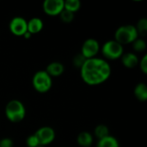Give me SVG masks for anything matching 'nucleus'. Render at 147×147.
<instances>
[{
  "label": "nucleus",
  "mask_w": 147,
  "mask_h": 147,
  "mask_svg": "<svg viewBox=\"0 0 147 147\" xmlns=\"http://www.w3.org/2000/svg\"><path fill=\"white\" fill-rule=\"evenodd\" d=\"M83 81L90 86L99 85L107 81L111 75V66L103 59L92 58L86 59L80 68Z\"/></svg>",
  "instance_id": "obj_1"
},
{
  "label": "nucleus",
  "mask_w": 147,
  "mask_h": 147,
  "mask_svg": "<svg viewBox=\"0 0 147 147\" xmlns=\"http://www.w3.org/2000/svg\"><path fill=\"white\" fill-rule=\"evenodd\" d=\"M25 115L26 109L21 101L11 100L7 103L5 107V116L9 121L18 123L25 118Z\"/></svg>",
  "instance_id": "obj_2"
},
{
  "label": "nucleus",
  "mask_w": 147,
  "mask_h": 147,
  "mask_svg": "<svg viewBox=\"0 0 147 147\" xmlns=\"http://www.w3.org/2000/svg\"><path fill=\"white\" fill-rule=\"evenodd\" d=\"M137 38H139L137 29L135 26L131 24L119 27L115 34V40L121 45L133 43Z\"/></svg>",
  "instance_id": "obj_3"
},
{
  "label": "nucleus",
  "mask_w": 147,
  "mask_h": 147,
  "mask_svg": "<svg viewBox=\"0 0 147 147\" xmlns=\"http://www.w3.org/2000/svg\"><path fill=\"white\" fill-rule=\"evenodd\" d=\"M34 89L39 93H46L49 91L53 85L52 78L46 72V71H37L32 79Z\"/></svg>",
  "instance_id": "obj_4"
},
{
  "label": "nucleus",
  "mask_w": 147,
  "mask_h": 147,
  "mask_svg": "<svg viewBox=\"0 0 147 147\" xmlns=\"http://www.w3.org/2000/svg\"><path fill=\"white\" fill-rule=\"evenodd\" d=\"M102 55L110 60H115L121 58L123 55V47L115 40L106 41L100 49Z\"/></svg>",
  "instance_id": "obj_5"
},
{
  "label": "nucleus",
  "mask_w": 147,
  "mask_h": 147,
  "mask_svg": "<svg viewBox=\"0 0 147 147\" xmlns=\"http://www.w3.org/2000/svg\"><path fill=\"white\" fill-rule=\"evenodd\" d=\"M100 49L101 48H100L99 42L96 39L90 38V39H87L83 43V46H82L81 53H80L86 59H89L95 58L98 54Z\"/></svg>",
  "instance_id": "obj_6"
},
{
  "label": "nucleus",
  "mask_w": 147,
  "mask_h": 147,
  "mask_svg": "<svg viewBox=\"0 0 147 147\" xmlns=\"http://www.w3.org/2000/svg\"><path fill=\"white\" fill-rule=\"evenodd\" d=\"M34 134L38 139L40 146H42L51 144L55 139V132L51 127H42L39 128Z\"/></svg>",
  "instance_id": "obj_7"
},
{
  "label": "nucleus",
  "mask_w": 147,
  "mask_h": 147,
  "mask_svg": "<svg viewBox=\"0 0 147 147\" xmlns=\"http://www.w3.org/2000/svg\"><path fill=\"white\" fill-rule=\"evenodd\" d=\"M10 32L16 36H23L28 32V22L21 16H16L11 19L9 24Z\"/></svg>",
  "instance_id": "obj_8"
},
{
  "label": "nucleus",
  "mask_w": 147,
  "mask_h": 147,
  "mask_svg": "<svg viewBox=\"0 0 147 147\" xmlns=\"http://www.w3.org/2000/svg\"><path fill=\"white\" fill-rule=\"evenodd\" d=\"M64 0H46L43 3V10L50 16H59L64 9Z\"/></svg>",
  "instance_id": "obj_9"
},
{
  "label": "nucleus",
  "mask_w": 147,
  "mask_h": 147,
  "mask_svg": "<svg viewBox=\"0 0 147 147\" xmlns=\"http://www.w3.org/2000/svg\"><path fill=\"white\" fill-rule=\"evenodd\" d=\"M65 71V66L62 63L54 61L50 63L46 69V72L51 77V78H56L59 77L63 74Z\"/></svg>",
  "instance_id": "obj_10"
},
{
  "label": "nucleus",
  "mask_w": 147,
  "mask_h": 147,
  "mask_svg": "<svg viewBox=\"0 0 147 147\" xmlns=\"http://www.w3.org/2000/svg\"><path fill=\"white\" fill-rule=\"evenodd\" d=\"M43 22L39 17H33L28 22V32L31 34L40 33L43 28Z\"/></svg>",
  "instance_id": "obj_11"
},
{
  "label": "nucleus",
  "mask_w": 147,
  "mask_h": 147,
  "mask_svg": "<svg viewBox=\"0 0 147 147\" xmlns=\"http://www.w3.org/2000/svg\"><path fill=\"white\" fill-rule=\"evenodd\" d=\"M121 62L125 67L132 69L139 64V58L134 53H127L121 56Z\"/></svg>",
  "instance_id": "obj_12"
},
{
  "label": "nucleus",
  "mask_w": 147,
  "mask_h": 147,
  "mask_svg": "<svg viewBox=\"0 0 147 147\" xmlns=\"http://www.w3.org/2000/svg\"><path fill=\"white\" fill-rule=\"evenodd\" d=\"M77 142L81 147H90L93 143V137L89 132H82L78 135Z\"/></svg>",
  "instance_id": "obj_13"
},
{
  "label": "nucleus",
  "mask_w": 147,
  "mask_h": 147,
  "mask_svg": "<svg viewBox=\"0 0 147 147\" xmlns=\"http://www.w3.org/2000/svg\"><path fill=\"white\" fill-rule=\"evenodd\" d=\"M96 147H120V144L115 137L109 135L101 140H98Z\"/></svg>",
  "instance_id": "obj_14"
},
{
  "label": "nucleus",
  "mask_w": 147,
  "mask_h": 147,
  "mask_svg": "<svg viewBox=\"0 0 147 147\" xmlns=\"http://www.w3.org/2000/svg\"><path fill=\"white\" fill-rule=\"evenodd\" d=\"M134 95L136 98L140 102H146L147 100V86L144 83L138 84L134 88Z\"/></svg>",
  "instance_id": "obj_15"
},
{
  "label": "nucleus",
  "mask_w": 147,
  "mask_h": 147,
  "mask_svg": "<svg viewBox=\"0 0 147 147\" xmlns=\"http://www.w3.org/2000/svg\"><path fill=\"white\" fill-rule=\"evenodd\" d=\"M81 7V3L79 0H66L64 2V9L71 13L77 12Z\"/></svg>",
  "instance_id": "obj_16"
},
{
  "label": "nucleus",
  "mask_w": 147,
  "mask_h": 147,
  "mask_svg": "<svg viewBox=\"0 0 147 147\" xmlns=\"http://www.w3.org/2000/svg\"><path fill=\"white\" fill-rule=\"evenodd\" d=\"M94 134H95V136L98 140H101V139L109 135V130L106 125L100 124V125H97L96 127V128L94 130Z\"/></svg>",
  "instance_id": "obj_17"
},
{
  "label": "nucleus",
  "mask_w": 147,
  "mask_h": 147,
  "mask_svg": "<svg viewBox=\"0 0 147 147\" xmlns=\"http://www.w3.org/2000/svg\"><path fill=\"white\" fill-rule=\"evenodd\" d=\"M138 34L141 36H146L147 34V19L141 18L139 20L137 25L135 26Z\"/></svg>",
  "instance_id": "obj_18"
},
{
  "label": "nucleus",
  "mask_w": 147,
  "mask_h": 147,
  "mask_svg": "<svg viewBox=\"0 0 147 147\" xmlns=\"http://www.w3.org/2000/svg\"><path fill=\"white\" fill-rule=\"evenodd\" d=\"M133 47L134 50L139 53H141L146 50V42L143 38H137L133 42Z\"/></svg>",
  "instance_id": "obj_19"
},
{
  "label": "nucleus",
  "mask_w": 147,
  "mask_h": 147,
  "mask_svg": "<svg viewBox=\"0 0 147 147\" xmlns=\"http://www.w3.org/2000/svg\"><path fill=\"white\" fill-rule=\"evenodd\" d=\"M59 16H60L61 21L63 22H65V23H70L74 19V14L71 13V12H70V11H68V10H65V9L59 14Z\"/></svg>",
  "instance_id": "obj_20"
},
{
  "label": "nucleus",
  "mask_w": 147,
  "mask_h": 147,
  "mask_svg": "<svg viewBox=\"0 0 147 147\" xmlns=\"http://www.w3.org/2000/svg\"><path fill=\"white\" fill-rule=\"evenodd\" d=\"M85 60H86V59L81 53H78L73 58V65L76 68L80 69L83 66V65L84 64Z\"/></svg>",
  "instance_id": "obj_21"
},
{
  "label": "nucleus",
  "mask_w": 147,
  "mask_h": 147,
  "mask_svg": "<svg viewBox=\"0 0 147 147\" xmlns=\"http://www.w3.org/2000/svg\"><path fill=\"white\" fill-rule=\"evenodd\" d=\"M26 144H27V146L28 147H37L40 146L39 144V141H38V139L37 137L35 136V134H32V135H29L27 140H26Z\"/></svg>",
  "instance_id": "obj_22"
},
{
  "label": "nucleus",
  "mask_w": 147,
  "mask_h": 147,
  "mask_svg": "<svg viewBox=\"0 0 147 147\" xmlns=\"http://www.w3.org/2000/svg\"><path fill=\"white\" fill-rule=\"evenodd\" d=\"M140 67L144 74H147V55H144L143 58L141 59L140 63Z\"/></svg>",
  "instance_id": "obj_23"
},
{
  "label": "nucleus",
  "mask_w": 147,
  "mask_h": 147,
  "mask_svg": "<svg viewBox=\"0 0 147 147\" xmlns=\"http://www.w3.org/2000/svg\"><path fill=\"white\" fill-rule=\"evenodd\" d=\"M14 143L11 139L9 138H4L0 140V147H13Z\"/></svg>",
  "instance_id": "obj_24"
},
{
  "label": "nucleus",
  "mask_w": 147,
  "mask_h": 147,
  "mask_svg": "<svg viewBox=\"0 0 147 147\" xmlns=\"http://www.w3.org/2000/svg\"><path fill=\"white\" fill-rule=\"evenodd\" d=\"M31 34L29 33V32H26L25 34H24V35H23V37L25 38V39H29V38H31Z\"/></svg>",
  "instance_id": "obj_25"
},
{
  "label": "nucleus",
  "mask_w": 147,
  "mask_h": 147,
  "mask_svg": "<svg viewBox=\"0 0 147 147\" xmlns=\"http://www.w3.org/2000/svg\"><path fill=\"white\" fill-rule=\"evenodd\" d=\"M37 147H45V146H37Z\"/></svg>",
  "instance_id": "obj_26"
}]
</instances>
